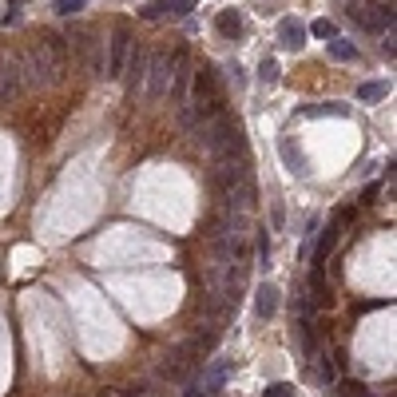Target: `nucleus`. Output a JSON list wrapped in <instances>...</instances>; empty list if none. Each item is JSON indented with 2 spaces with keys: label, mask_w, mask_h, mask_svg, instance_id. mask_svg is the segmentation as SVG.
I'll return each mask as SVG.
<instances>
[{
  "label": "nucleus",
  "mask_w": 397,
  "mask_h": 397,
  "mask_svg": "<svg viewBox=\"0 0 397 397\" xmlns=\"http://www.w3.org/2000/svg\"><path fill=\"white\" fill-rule=\"evenodd\" d=\"M24 72H28L32 84H60L64 72H68V44L56 32H40V40L32 44V52L24 56Z\"/></svg>",
  "instance_id": "obj_1"
},
{
  "label": "nucleus",
  "mask_w": 397,
  "mask_h": 397,
  "mask_svg": "<svg viewBox=\"0 0 397 397\" xmlns=\"http://www.w3.org/2000/svg\"><path fill=\"white\" fill-rule=\"evenodd\" d=\"M195 139L211 151V159H247V139H242V128H238V119H230L227 111L211 116L207 123L195 131Z\"/></svg>",
  "instance_id": "obj_2"
},
{
  "label": "nucleus",
  "mask_w": 397,
  "mask_h": 397,
  "mask_svg": "<svg viewBox=\"0 0 397 397\" xmlns=\"http://www.w3.org/2000/svg\"><path fill=\"white\" fill-rule=\"evenodd\" d=\"M198 357H203V350H198L195 342H183V346H175L167 357H163V366H159V374L167 377V381H183V377H187L191 369L198 366Z\"/></svg>",
  "instance_id": "obj_3"
},
{
  "label": "nucleus",
  "mask_w": 397,
  "mask_h": 397,
  "mask_svg": "<svg viewBox=\"0 0 397 397\" xmlns=\"http://www.w3.org/2000/svg\"><path fill=\"white\" fill-rule=\"evenodd\" d=\"M227 377H230V362L223 357V362H215V366L198 369V377L183 389V397H215L218 389L227 386Z\"/></svg>",
  "instance_id": "obj_4"
},
{
  "label": "nucleus",
  "mask_w": 397,
  "mask_h": 397,
  "mask_svg": "<svg viewBox=\"0 0 397 397\" xmlns=\"http://www.w3.org/2000/svg\"><path fill=\"white\" fill-rule=\"evenodd\" d=\"M350 218H354V211H337L334 218L326 223V230H322V238H318V247H314V267H322L330 255H334V247H337V238H342V227H346Z\"/></svg>",
  "instance_id": "obj_5"
},
{
  "label": "nucleus",
  "mask_w": 397,
  "mask_h": 397,
  "mask_svg": "<svg viewBox=\"0 0 397 397\" xmlns=\"http://www.w3.org/2000/svg\"><path fill=\"white\" fill-rule=\"evenodd\" d=\"M128 52H131V32H128V24H119V28L111 32V48H108V72H104V76H108V79H119V76H123V64H128Z\"/></svg>",
  "instance_id": "obj_6"
},
{
  "label": "nucleus",
  "mask_w": 397,
  "mask_h": 397,
  "mask_svg": "<svg viewBox=\"0 0 397 397\" xmlns=\"http://www.w3.org/2000/svg\"><path fill=\"white\" fill-rule=\"evenodd\" d=\"M24 91V76H20V60L0 56V104H12V99Z\"/></svg>",
  "instance_id": "obj_7"
},
{
  "label": "nucleus",
  "mask_w": 397,
  "mask_h": 397,
  "mask_svg": "<svg viewBox=\"0 0 397 397\" xmlns=\"http://www.w3.org/2000/svg\"><path fill=\"white\" fill-rule=\"evenodd\" d=\"M147 60H151V56H147L143 48H139V44L128 52L123 76H128V96H131V99H135V96H143V76H147Z\"/></svg>",
  "instance_id": "obj_8"
},
{
  "label": "nucleus",
  "mask_w": 397,
  "mask_h": 397,
  "mask_svg": "<svg viewBox=\"0 0 397 397\" xmlns=\"http://www.w3.org/2000/svg\"><path fill=\"white\" fill-rule=\"evenodd\" d=\"M255 179H242V183H235V187L227 191V195H223V203H227L230 211H238V215H250V211H255Z\"/></svg>",
  "instance_id": "obj_9"
},
{
  "label": "nucleus",
  "mask_w": 397,
  "mask_h": 397,
  "mask_svg": "<svg viewBox=\"0 0 397 397\" xmlns=\"http://www.w3.org/2000/svg\"><path fill=\"white\" fill-rule=\"evenodd\" d=\"M218 99V72L211 64H198L195 72V104H215Z\"/></svg>",
  "instance_id": "obj_10"
},
{
  "label": "nucleus",
  "mask_w": 397,
  "mask_h": 397,
  "mask_svg": "<svg viewBox=\"0 0 397 397\" xmlns=\"http://www.w3.org/2000/svg\"><path fill=\"white\" fill-rule=\"evenodd\" d=\"M147 72H151V88H147V96L159 99L163 91H167V84H171V60H167V56H151V60H147Z\"/></svg>",
  "instance_id": "obj_11"
},
{
  "label": "nucleus",
  "mask_w": 397,
  "mask_h": 397,
  "mask_svg": "<svg viewBox=\"0 0 397 397\" xmlns=\"http://www.w3.org/2000/svg\"><path fill=\"white\" fill-rule=\"evenodd\" d=\"M171 99L175 104H183V91H187V52L179 48V52H171Z\"/></svg>",
  "instance_id": "obj_12"
},
{
  "label": "nucleus",
  "mask_w": 397,
  "mask_h": 397,
  "mask_svg": "<svg viewBox=\"0 0 397 397\" xmlns=\"http://www.w3.org/2000/svg\"><path fill=\"white\" fill-rule=\"evenodd\" d=\"M278 44L286 52H298L302 44H306V28L298 24L294 16H286V20H278Z\"/></svg>",
  "instance_id": "obj_13"
},
{
  "label": "nucleus",
  "mask_w": 397,
  "mask_h": 397,
  "mask_svg": "<svg viewBox=\"0 0 397 397\" xmlns=\"http://www.w3.org/2000/svg\"><path fill=\"white\" fill-rule=\"evenodd\" d=\"M278 155H282V163H286L290 175H306V155H302V147H298L290 135L278 139Z\"/></svg>",
  "instance_id": "obj_14"
},
{
  "label": "nucleus",
  "mask_w": 397,
  "mask_h": 397,
  "mask_svg": "<svg viewBox=\"0 0 397 397\" xmlns=\"http://www.w3.org/2000/svg\"><path fill=\"white\" fill-rule=\"evenodd\" d=\"M278 294H282V290H278L274 282H262V286H258V294H255V310H258V318H274V310H278Z\"/></svg>",
  "instance_id": "obj_15"
},
{
  "label": "nucleus",
  "mask_w": 397,
  "mask_h": 397,
  "mask_svg": "<svg viewBox=\"0 0 397 397\" xmlns=\"http://www.w3.org/2000/svg\"><path fill=\"white\" fill-rule=\"evenodd\" d=\"M215 28L223 32V36H227V40H238V36H242V12H238V9H227V12H218Z\"/></svg>",
  "instance_id": "obj_16"
},
{
  "label": "nucleus",
  "mask_w": 397,
  "mask_h": 397,
  "mask_svg": "<svg viewBox=\"0 0 397 397\" xmlns=\"http://www.w3.org/2000/svg\"><path fill=\"white\" fill-rule=\"evenodd\" d=\"M290 337H294V346H298V354H302V357L314 354V334H310V322H306V318H298L294 326H290Z\"/></svg>",
  "instance_id": "obj_17"
},
{
  "label": "nucleus",
  "mask_w": 397,
  "mask_h": 397,
  "mask_svg": "<svg viewBox=\"0 0 397 397\" xmlns=\"http://www.w3.org/2000/svg\"><path fill=\"white\" fill-rule=\"evenodd\" d=\"M389 96V84H381V79H369V84H362L357 88V104H377V99Z\"/></svg>",
  "instance_id": "obj_18"
},
{
  "label": "nucleus",
  "mask_w": 397,
  "mask_h": 397,
  "mask_svg": "<svg viewBox=\"0 0 397 397\" xmlns=\"http://www.w3.org/2000/svg\"><path fill=\"white\" fill-rule=\"evenodd\" d=\"M330 60H342V64H346V60H357V44H354V40L334 36V40H330Z\"/></svg>",
  "instance_id": "obj_19"
},
{
  "label": "nucleus",
  "mask_w": 397,
  "mask_h": 397,
  "mask_svg": "<svg viewBox=\"0 0 397 397\" xmlns=\"http://www.w3.org/2000/svg\"><path fill=\"white\" fill-rule=\"evenodd\" d=\"M306 119H318V116H350L346 104H314V108H302Z\"/></svg>",
  "instance_id": "obj_20"
},
{
  "label": "nucleus",
  "mask_w": 397,
  "mask_h": 397,
  "mask_svg": "<svg viewBox=\"0 0 397 397\" xmlns=\"http://www.w3.org/2000/svg\"><path fill=\"white\" fill-rule=\"evenodd\" d=\"M314 374H318V381H322V386H334V381H337V369H334V357H318V366H314Z\"/></svg>",
  "instance_id": "obj_21"
},
{
  "label": "nucleus",
  "mask_w": 397,
  "mask_h": 397,
  "mask_svg": "<svg viewBox=\"0 0 397 397\" xmlns=\"http://www.w3.org/2000/svg\"><path fill=\"white\" fill-rule=\"evenodd\" d=\"M255 255H258L262 267H270V235H267V227L258 230V238H255Z\"/></svg>",
  "instance_id": "obj_22"
},
{
  "label": "nucleus",
  "mask_w": 397,
  "mask_h": 397,
  "mask_svg": "<svg viewBox=\"0 0 397 397\" xmlns=\"http://www.w3.org/2000/svg\"><path fill=\"white\" fill-rule=\"evenodd\" d=\"M310 32H314L318 40H334V36H337V24L322 16V20H314V28H310Z\"/></svg>",
  "instance_id": "obj_23"
},
{
  "label": "nucleus",
  "mask_w": 397,
  "mask_h": 397,
  "mask_svg": "<svg viewBox=\"0 0 397 397\" xmlns=\"http://www.w3.org/2000/svg\"><path fill=\"white\" fill-rule=\"evenodd\" d=\"M167 0H147V4H143V20H159V16H167Z\"/></svg>",
  "instance_id": "obj_24"
},
{
  "label": "nucleus",
  "mask_w": 397,
  "mask_h": 397,
  "mask_svg": "<svg viewBox=\"0 0 397 397\" xmlns=\"http://www.w3.org/2000/svg\"><path fill=\"white\" fill-rule=\"evenodd\" d=\"M52 9H56L60 16H76V12L84 9V0H56V4H52Z\"/></svg>",
  "instance_id": "obj_25"
},
{
  "label": "nucleus",
  "mask_w": 397,
  "mask_h": 397,
  "mask_svg": "<svg viewBox=\"0 0 397 397\" xmlns=\"http://www.w3.org/2000/svg\"><path fill=\"white\" fill-rule=\"evenodd\" d=\"M262 397H294V386H286V381H274V386L262 389Z\"/></svg>",
  "instance_id": "obj_26"
},
{
  "label": "nucleus",
  "mask_w": 397,
  "mask_h": 397,
  "mask_svg": "<svg viewBox=\"0 0 397 397\" xmlns=\"http://www.w3.org/2000/svg\"><path fill=\"white\" fill-rule=\"evenodd\" d=\"M258 76H262V84H274V79H278V64H274V60H262V64H258Z\"/></svg>",
  "instance_id": "obj_27"
},
{
  "label": "nucleus",
  "mask_w": 397,
  "mask_h": 397,
  "mask_svg": "<svg viewBox=\"0 0 397 397\" xmlns=\"http://www.w3.org/2000/svg\"><path fill=\"white\" fill-rule=\"evenodd\" d=\"M167 9L179 12V16H187V12H195V0H167Z\"/></svg>",
  "instance_id": "obj_28"
},
{
  "label": "nucleus",
  "mask_w": 397,
  "mask_h": 397,
  "mask_svg": "<svg viewBox=\"0 0 397 397\" xmlns=\"http://www.w3.org/2000/svg\"><path fill=\"white\" fill-rule=\"evenodd\" d=\"M369 389L362 386V381H346V386H342V397H366Z\"/></svg>",
  "instance_id": "obj_29"
},
{
  "label": "nucleus",
  "mask_w": 397,
  "mask_h": 397,
  "mask_svg": "<svg viewBox=\"0 0 397 397\" xmlns=\"http://www.w3.org/2000/svg\"><path fill=\"white\" fill-rule=\"evenodd\" d=\"M12 4H24V0H12Z\"/></svg>",
  "instance_id": "obj_30"
}]
</instances>
